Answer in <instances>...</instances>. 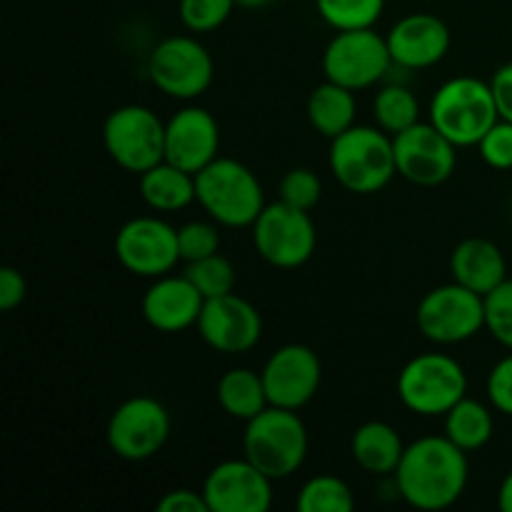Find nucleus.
<instances>
[{"instance_id": "nucleus-36", "label": "nucleus", "mask_w": 512, "mask_h": 512, "mask_svg": "<svg viewBox=\"0 0 512 512\" xmlns=\"http://www.w3.org/2000/svg\"><path fill=\"white\" fill-rule=\"evenodd\" d=\"M488 398L498 413L512 418V353L500 358L488 375Z\"/></svg>"}, {"instance_id": "nucleus-1", "label": "nucleus", "mask_w": 512, "mask_h": 512, "mask_svg": "<svg viewBox=\"0 0 512 512\" xmlns=\"http://www.w3.org/2000/svg\"><path fill=\"white\" fill-rule=\"evenodd\" d=\"M468 478V453L445 435H428L405 445L403 460L393 473L398 498L423 512L453 508L463 498Z\"/></svg>"}, {"instance_id": "nucleus-37", "label": "nucleus", "mask_w": 512, "mask_h": 512, "mask_svg": "<svg viewBox=\"0 0 512 512\" xmlns=\"http://www.w3.org/2000/svg\"><path fill=\"white\" fill-rule=\"evenodd\" d=\"M25 295H28V283H25L23 273L10 265H5L0 270V310L3 313H10L15 310L18 305H23Z\"/></svg>"}, {"instance_id": "nucleus-40", "label": "nucleus", "mask_w": 512, "mask_h": 512, "mask_svg": "<svg viewBox=\"0 0 512 512\" xmlns=\"http://www.w3.org/2000/svg\"><path fill=\"white\" fill-rule=\"evenodd\" d=\"M498 505L503 512H512V470L503 478L498 490Z\"/></svg>"}, {"instance_id": "nucleus-5", "label": "nucleus", "mask_w": 512, "mask_h": 512, "mask_svg": "<svg viewBox=\"0 0 512 512\" xmlns=\"http://www.w3.org/2000/svg\"><path fill=\"white\" fill-rule=\"evenodd\" d=\"M498 120L490 83L473 75L445 80L430 100V123L458 148L478 145Z\"/></svg>"}, {"instance_id": "nucleus-18", "label": "nucleus", "mask_w": 512, "mask_h": 512, "mask_svg": "<svg viewBox=\"0 0 512 512\" xmlns=\"http://www.w3.org/2000/svg\"><path fill=\"white\" fill-rule=\"evenodd\" d=\"M220 125L205 108H180L165 123V160L198 175L218 158Z\"/></svg>"}, {"instance_id": "nucleus-30", "label": "nucleus", "mask_w": 512, "mask_h": 512, "mask_svg": "<svg viewBox=\"0 0 512 512\" xmlns=\"http://www.w3.org/2000/svg\"><path fill=\"white\" fill-rule=\"evenodd\" d=\"M183 273L200 290V295L205 300L235 293V268L220 253L203 260H195V263H185Z\"/></svg>"}, {"instance_id": "nucleus-22", "label": "nucleus", "mask_w": 512, "mask_h": 512, "mask_svg": "<svg viewBox=\"0 0 512 512\" xmlns=\"http://www.w3.org/2000/svg\"><path fill=\"white\" fill-rule=\"evenodd\" d=\"M405 443L398 430L383 420L363 423L350 438V455L360 470L378 478H393L403 460Z\"/></svg>"}, {"instance_id": "nucleus-21", "label": "nucleus", "mask_w": 512, "mask_h": 512, "mask_svg": "<svg viewBox=\"0 0 512 512\" xmlns=\"http://www.w3.org/2000/svg\"><path fill=\"white\" fill-rule=\"evenodd\" d=\"M450 275L455 283L485 298L490 290L508 280V263H505L503 250L493 240L465 238L463 243L455 245L450 255Z\"/></svg>"}, {"instance_id": "nucleus-15", "label": "nucleus", "mask_w": 512, "mask_h": 512, "mask_svg": "<svg viewBox=\"0 0 512 512\" xmlns=\"http://www.w3.org/2000/svg\"><path fill=\"white\" fill-rule=\"evenodd\" d=\"M260 375L270 405L303 410L318 395L323 383V365L313 348L303 343H288L265 360Z\"/></svg>"}, {"instance_id": "nucleus-34", "label": "nucleus", "mask_w": 512, "mask_h": 512, "mask_svg": "<svg viewBox=\"0 0 512 512\" xmlns=\"http://www.w3.org/2000/svg\"><path fill=\"white\" fill-rule=\"evenodd\" d=\"M485 330L503 348L512 350V278L485 295Z\"/></svg>"}, {"instance_id": "nucleus-8", "label": "nucleus", "mask_w": 512, "mask_h": 512, "mask_svg": "<svg viewBox=\"0 0 512 512\" xmlns=\"http://www.w3.org/2000/svg\"><path fill=\"white\" fill-rule=\"evenodd\" d=\"M423 338L438 345H458L485 328V298L460 283L428 290L415 310Z\"/></svg>"}, {"instance_id": "nucleus-38", "label": "nucleus", "mask_w": 512, "mask_h": 512, "mask_svg": "<svg viewBox=\"0 0 512 512\" xmlns=\"http://www.w3.org/2000/svg\"><path fill=\"white\" fill-rule=\"evenodd\" d=\"M158 512H210L203 490H170L158 500Z\"/></svg>"}, {"instance_id": "nucleus-19", "label": "nucleus", "mask_w": 512, "mask_h": 512, "mask_svg": "<svg viewBox=\"0 0 512 512\" xmlns=\"http://www.w3.org/2000/svg\"><path fill=\"white\" fill-rule=\"evenodd\" d=\"M393 65L403 70H425L438 65L450 50V28L430 13H410L385 35Z\"/></svg>"}, {"instance_id": "nucleus-12", "label": "nucleus", "mask_w": 512, "mask_h": 512, "mask_svg": "<svg viewBox=\"0 0 512 512\" xmlns=\"http://www.w3.org/2000/svg\"><path fill=\"white\" fill-rule=\"evenodd\" d=\"M170 438V413L160 400L138 395L113 410L108 420V445L120 460L143 463L155 458Z\"/></svg>"}, {"instance_id": "nucleus-39", "label": "nucleus", "mask_w": 512, "mask_h": 512, "mask_svg": "<svg viewBox=\"0 0 512 512\" xmlns=\"http://www.w3.org/2000/svg\"><path fill=\"white\" fill-rule=\"evenodd\" d=\"M490 90H493L498 115L512 123V63L500 65L490 78Z\"/></svg>"}, {"instance_id": "nucleus-24", "label": "nucleus", "mask_w": 512, "mask_h": 512, "mask_svg": "<svg viewBox=\"0 0 512 512\" xmlns=\"http://www.w3.org/2000/svg\"><path fill=\"white\" fill-rule=\"evenodd\" d=\"M355 113H358L355 93L343 88V85L333 83V80L320 83L308 98L310 125L315 128V133H320L328 140L338 138L340 133L353 128Z\"/></svg>"}, {"instance_id": "nucleus-29", "label": "nucleus", "mask_w": 512, "mask_h": 512, "mask_svg": "<svg viewBox=\"0 0 512 512\" xmlns=\"http://www.w3.org/2000/svg\"><path fill=\"white\" fill-rule=\"evenodd\" d=\"M315 5L320 18L335 30L373 28L385 10V0H315Z\"/></svg>"}, {"instance_id": "nucleus-26", "label": "nucleus", "mask_w": 512, "mask_h": 512, "mask_svg": "<svg viewBox=\"0 0 512 512\" xmlns=\"http://www.w3.org/2000/svg\"><path fill=\"white\" fill-rule=\"evenodd\" d=\"M493 430L495 423L488 405L478 403L468 395L445 413V438L453 440L465 453H475V450L485 448L493 438Z\"/></svg>"}, {"instance_id": "nucleus-7", "label": "nucleus", "mask_w": 512, "mask_h": 512, "mask_svg": "<svg viewBox=\"0 0 512 512\" xmlns=\"http://www.w3.org/2000/svg\"><path fill=\"white\" fill-rule=\"evenodd\" d=\"M103 145L115 165L143 175L165 160V123L145 105H120L105 118Z\"/></svg>"}, {"instance_id": "nucleus-25", "label": "nucleus", "mask_w": 512, "mask_h": 512, "mask_svg": "<svg viewBox=\"0 0 512 512\" xmlns=\"http://www.w3.org/2000/svg\"><path fill=\"white\" fill-rule=\"evenodd\" d=\"M218 403L233 420H253L268 408L263 375L250 368H233L218 380Z\"/></svg>"}, {"instance_id": "nucleus-27", "label": "nucleus", "mask_w": 512, "mask_h": 512, "mask_svg": "<svg viewBox=\"0 0 512 512\" xmlns=\"http://www.w3.org/2000/svg\"><path fill=\"white\" fill-rule=\"evenodd\" d=\"M373 118L385 133L398 135L420 123V103L413 90L405 85H385L373 100Z\"/></svg>"}, {"instance_id": "nucleus-31", "label": "nucleus", "mask_w": 512, "mask_h": 512, "mask_svg": "<svg viewBox=\"0 0 512 512\" xmlns=\"http://www.w3.org/2000/svg\"><path fill=\"white\" fill-rule=\"evenodd\" d=\"M180 260L195 263V260L210 258L220 253V230L215 220H190L178 228Z\"/></svg>"}, {"instance_id": "nucleus-35", "label": "nucleus", "mask_w": 512, "mask_h": 512, "mask_svg": "<svg viewBox=\"0 0 512 512\" xmlns=\"http://www.w3.org/2000/svg\"><path fill=\"white\" fill-rule=\"evenodd\" d=\"M480 158L495 170H512V123L500 118L478 143Z\"/></svg>"}, {"instance_id": "nucleus-9", "label": "nucleus", "mask_w": 512, "mask_h": 512, "mask_svg": "<svg viewBox=\"0 0 512 512\" xmlns=\"http://www.w3.org/2000/svg\"><path fill=\"white\" fill-rule=\"evenodd\" d=\"M148 75L155 88L168 98L195 100L213 83L215 63L198 38L170 35L150 53Z\"/></svg>"}, {"instance_id": "nucleus-32", "label": "nucleus", "mask_w": 512, "mask_h": 512, "mask_svg": "<svg viewBox=\"0 0 512 512\" xmlns=\"http://www.w3.org/2000/svg\"><path fill=\"white\" fill-rule=\"evenodd\" d=\"M323 198V183L310 168H293L283 175L278 185V200L298 210H313Z\"/></svg>"}, {"instance_id": "nucleus-20", "label": "nucleus", "mask_w": 512, "mask_h": 512, "mask_svg": "<svg viewBox=\"0 0 512 512\" xmlns=\"http://www.w3.org/2000/svg\"><path fill=\"white\" fill-rule=\"evenodd\" d=\"M205 298L183 275H160L140 300L145 323L158 333H183L198 325Z\"/></svg>"}, {"instance_id": "nucleus-33", "label": "nucleus", "mask_w": 512, "mask_h": 512, "mask_svg": "<svg viewBox=\"0 0 512 512\" xmlns=\"http://www.w3.org/2000/svg\"><path fill=\"white\" fill-rule=\"evenodd\" d=\"M235 0H180V23L190 33H213L235 8Z\"/></svg>"}, {"instance_id": "nucleus-17", "label": "nucleus", "mask_w": 512, "mask_h": 512, "mask_svg": "<svg viewBox=\"0 0 512 512\" xmlns=\"http://www.w3.org/2000/svg\"><path fill=\"white\" fill-rule=\"evenodd\" d=\"M195 328L208 348L225 355H238L258 345L263 335V318L250 300L228 293L205 300Z\"/></svg>"}, {"instance_id": "nucleus-14", "label": "nucleus", "mask_w": 512, "mask_h": 512, "mask_svg": "<svg viewBox=\"0 0 512 512\" xmlns=\"http://www.w3.org/2000/svg\"><path fill=\"white\" fill-rule=\"evenodd\" d=\"M398 175L420 188L443 185L458 165V145L445 138L433 123H415L393 135Z\"/></svg>"}, {"instance_id": "nucleus-41", "label": "nucleus", "mask_w": 512, "mask_h": 512, "mask_svg": "<svg viewBox=\"0 0 512 512\" xmlns=\"http://www.w3.org/2000/svg\"><path fill=\"white\" fill-rule=\"evenodd\" d=\"M235 3H238L240 8H265V5H270L273 0H235Z\"/></svg>"}, {"instance_id": "nucleus-11", "label": "nucleus", "mask_w": 512, "mask_h": 512, "mask_svg": "<svg viewBox=\"0 0 512 512\" xmlns=\"http://www.w3.org/2000/svg\"><path fill=\"white\" fill-rule=\"evenodd\" d=\"M390 65L393 58L388 40L375 33V28L338 30L323 53L325 80H333L353 93L380 83Z\"/></svg>"}, {"instance_id": "nucleus-13", "label": "nucleus", "mask_w": 512, "mask_h": 512, "mask_svg": "<svg viewBox=\"0 0 512 512\" xmlns=\"http://www.w3.org/2000/svg\"><path fill=\"white\" fill-rule=\"evenodd\" d=\"M115 258L138 278H160L180 263L178 228L158 215H140L115 233Z\"/></svg>"}, {"instance_id": "nucleus-4", "label": "nucleus", "mask_w": 512, "mask_h": 512, "mask_svg": "<svg viewBox=\"0 0 512 512\" xmlns=\"http://www.w3.org/2000/svg\"><path fill=\"white\" fill-rule=\"evenodd\" d=\"M308 448V428L298 410L268 405L263 413L245 423V458L273 480H285L298 473L308 458Z\"/></svg>"}, {"instance_id": "nucleus-16", "label": "nucleus", "mask_w": 512, "mask_h": 512, "mask_svg": "<svg viewBox=\"0 0 512 512\" xmlns=\"http://www.w3.org/2000/svg\"><path fill=\"white\" fill-rule=\"evenodd\" d=\"M210 512H268L273 508V478L248 458L223 460L203 483Z\"/></svg>"}, {"instance_id": "nucleus-3", "label": "nucleus", "mask_w": 512, "mask_h": 512, "mask_svg": "<svg viewBox=\"0 0 512 512\" xmlns=\"http://www.w3.org/2000/svg\"><path fill=\"white\" fill-rule=\"evenodd\" d=\"M200 208L223 228H253L263 213L265 193L258 175L233 158H215L195 175Z\"/></svg>"}, {"instance_id": "nucleus-2", "label": "nucleus", "mask_w": 512, "mask_h": 512, "mask_svg": "<svg viewBox=\"0 0 512 512\" xmlns=\"http://www.w3.org/2000/svg\"><path fill=\"white\" fill-rule=\"evenodd\" d=\"M330 173L348 193H380L398 175L393 135L378 125H353L330 140Z\"/></svg>"}, {"instance_id": "nucleus-28", "label": "nucleus", "mask_w": 512, "mask_h": 512, "mask_svg": "<svg viewBox=\"0 0 512 512\" xmlns=\"http://www.w3.org/2000/svg\"><path fill=\"white\" fill-rule=\"evenodd\" d=\"M295 508L300 512H350L355 508V495L345 480L315 475L300 488Z\"/></svg>"}, {"instance_id": "nucleus-10", "label": "nucleus", "mask_w": 512, "mask_h": 512, "mask_svg": "<svg viewBox=\"0 0 512 512\" xmlns=\"http://www.w3.org/2000/svg\"><path fill=\"white\" fill-rule=\"evenodd\" d=\"M253 245L268 265L293 270L313 258L318 233L308 210L290 208L278 200L265 205L253 223Z\"/></svg>"}, {"instance_id": "nucleus-23", "label": "nucleus", "mask_w": 512, "mask_h": 512, "mask_svg": "<svg viewBox=\"0 0 512 512\" xmlns=\"http://www.w3.org/2000/svg\"><path fill=\"white\" fill-rule=\"evenodd\" d=\"M140 198L155 213H178L198 200L195 175L163 160L140 175Z\"/></svg>"}, {"instance_id": "nucleus-6", "label": "nucleus", "mask_w": 512, "mask_h": 512, "mask_svg": "<svg viewBox=\"0 0 512 512\" xmlns=\"http://www.w3.org/2000/svg\"><path fill=\"white\" fill-rule=\"evenodd\" d=\"M468 395V373L445 353H420L398 375V398L420 418H445Z\"/></svg>"}]
</instances>
